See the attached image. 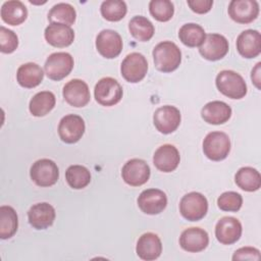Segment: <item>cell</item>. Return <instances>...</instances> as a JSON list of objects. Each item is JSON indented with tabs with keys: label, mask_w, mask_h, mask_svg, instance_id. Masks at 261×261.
<instances>
[{
	"label": "cell",
	"mask_w": 261,
	"mask_h": 261,
	"mask_svg": "<svg viewBox=\"0 0 261 261\" xmlns=\"http://www.w3.org/2000/svg\"><path fill=\"white\" fill-rule=\"evenodd\" d=\"M18 227V217L11 206L0 207V238L10 239L14 236Z\"/></svg>",
	"instance_id": "f1b7e54d"
},
{
	"label": "cell",
	"mask_w": 261,
	"mask_h": 261,
	"mask_svg": "<svg viewBox=\"0 0 261 261\" xmlns=\"http://www.w3.org/2000/svg\"><path fill=\"white\" fill-rule=\"evenodd\" d=\"M85 128V121L80 115L67 114L59 121L58 135L62 142L73 144L82 139Z\"/></svg>",
	"instance_id": "30bf717a"
},
{
	"label": "cell",
	"mask_w": 261,
	"mask_h": 261,
	"mask_svg": "<svg viewBox=\"0 0 261 261\" xmlns=\"http://www.w3.org/2000/svg\"><path fill=\"white\" fill-rule=\"evenodd\" d=\"M55 209L47 202L33 205L28 211L29 223L36 229H45L51 226L55 220Z\"/></svg>",
	"instance_id": "ac0fdd59"
},
{
	"label": "cell",
	"mask_w": 261,
	"mask_h": 261,
	"mask_svg": "<svg viewBox=\"0 0 261 261\" xmlns=\"http://www.w3.org/2000/svg\"><path fill=\"white\" fill-rule=\"evenodd\" d=\"M44 36L50 45L58 48L67 47L74 40V32L69 25L55 22L50 23L45 29Z\"/></svg>",
	"instance_id": "603a6c76"
},
{
	"label": "cell",
	"mask_w": 261,
	"mask_h": 261,
	"mask_svg": "<svg viewBox=\"0 0 261 261\" xmlns=\"http://www.w3.org/2000/svg\"><path fill=\"white\" fill-rule=\"evenodd\" d=\"M102 16L109 21L121 20L127 11L124 1L121 0H106L103 1L100 7Z\"/></svg>",
	"instance_id": "836d02e7"
},
{
	"label": "cell",
	"mask_w": 261,
	"mask_h": 261,
	"mask_svg": "<svg viewBox=\"0 0 261 261\" xmlns=\"http://www.w3.org/2000/svg\"><path fill=\"white\" fill-rule=\"evenodd\" d=\"M151 15L158 21H168L174 13L173 3L169 0H152L149 3Z\"/></svg>",
	"instance_id": "e575fe53"
},
{
	"label": "cell",
	"mask_w": 261,
	"mask_h": 261,
	"mask_svg": "<svg viewBox=\"0 0 261 261\" xmlns=\"http://www.w3.org/2000/svg\"><path fill=\"white\" fill-rule=\"evenodd\" d=\"M30 175L33 181L39 187H51L59 178V169L57 164L48 158L37 160L31 167Z\"/></svg>",
	"instance_id": "5b68a950"
},
{
	"label": "cell",
	"mask_w": 261,
	"mask_h": 261,
	"mask_svg": "<svg viewBox=\"0 0 261 261\" xmlns=\"http://www.w3.org/2000/svg\"><path fill=\"white\" fill-rule=\"evenodd\" d=\"M1 18L10 25H18L28 17V9L24 4L18 0L6 1L1 6Z\"/></svg>",
	"instance_id": "484cf974"
},
{
	"label": "cell",
	"mask_w": 261,
	"mask_h": 261,
	"mask_svg": "<svg viewBox=\"0 0 261 261\" xmlns=\"http://www.w3.org/2000/svg\"><path fill=\"white\" fill-rule=\"evenodd\" d=\"M180 161L179 152L173 145L165 144L160 146L153 155L155 167L162 172H171L178 166Z\"/></svg>",
	"instance_id": "d6986e66"
},
{
	"label": "cell",
	"mask_w": 261,
	"mask_h": 261,
	"mask_svg": "<svg viewBox=\"0 0 261 261\" xmlns=\"http://www.w3.org/2000/svg\"><path fill=\"white\" fill-rule=\"evenodd\" d=\"M209 244V236L206 230L200 227L185 229L179 237L181 249L191 253H198L206 249Z\"/></svg>",
	"instance_id": "ffe728a7"
},
{
	"label": "cell",
	"mask_w": 261,
	"mask_h": 261,
	"mask_svg": "<svg viewBox=\"0 0 261 261\" xmlns=\"http://www.w3.org/2000/svg\"><path fill=\"white\" fill-rule=\"evenodd\" d=\"M97 51L105 58L117 57L122 50V39L113 30H102L96 38Z\"/></svg>",
	"instance_id": "7c38bea8"
},
{
	"label": "cell",
	"mask_w": 261,
	"mask_h": 261,
	"mask_svg": "<svg viewBox=\"0 0 261 261\" xmlns=\"http://www.w3.org/2000/svg\"><path fill=\"white\" fill-rule=\"evenodd\" d=\"M181 116L179 110L171 105L157 108L153 115V122L158 132L162 134L173 133L180 124Z\"/></svg>",
	"instance_id": "9c48e42d"
},
{
	"label": "cell",
	"mask_w": 261,
	"mask_h": 261,
	"mask_svg": "<svg viewBox=\"0 0 261 261\" xmlns=\"http://www.w3.org/2000/svg\"><path fill=\"white\" fill-rule=\"evenodd\" d=\"M155 67L162 72L175 70L181 62V52L177 45L171 41H163L153 49Z\"/></svg>",
	"instance_id": "6da1fadb"
},
{
	"label": "cell",
	"mask_w": 261,
	"mask_h": 261,
	"mask_svg": "<svg viewBox=\"0 0 261 261\" xmlns=\"http://www.w3.org/2000/svg\"><path fill=\"white\" fill-rule=\"evenodd\" d=\"M137 255L145 261L157 259L162 252V244L159 237L153 232H146L142 234L136 247Z\"/></svg>",
	"instance_id": "7402d4cb"
},
{
	"label": "cell",
	"mask_w": 261,
	"mask_h": 261,
	"mask_svg": "<svg viewBox=\"0 0 261 261\" xmlns=\"http://www.w3.org/2000/svg\"><path fill=\"white\" fill-rule=\"evenodd\" d=\"M228 15L238 23H250L259 14V4L255 0H231L228 5Z\"/></svg>",
	"instance_id": "9a60e30c"
},
{
	"label": "cell",
	"mask_w": 261,
	"mask_h": 261,
	"mask_svg": "<svg viewBox=\"0 0 261 261\" xmlns=\"http://www.w3.org/2000/svg\"><path fill=\"white\" fill-rule=\"evenodd\" d=\"M260 65H261V63L258 62L256 64V66H255V68L252 70V74H251V79H252L253 83L255 84V86L258 89H260V86H259V82H260V77H259L260 76V74H259V72H260Z\"/></svg>",
	"instance_id": "ab89813d"
},
{
	"label": "cell",
	"mask_w": 261,
	"mask_h": 261,
	"mask_svg": "<svg viewBox=\"0 0 261 261\" xmlns=\"http://www.w3.org/2000/svg\"><path fill=\"white\" fill-rule=\"evenodd\" d=\"M148 71V62L145 56L139 52H133L122 60L120 72L128 83L141 82Z\"/></svg>",
	"instance_id": "ba28073f"
},
{
	"label": "cell",
	"mask_w": 261,
	"mask_h": 261,
	"mask_svg": "<svg viewBox=\"0 0 261 261\" xmlns=\"http://www.w3.org/2000/svg\"><path fill=\"white\" fill-rule=\"evenodd\" d=\"M64 100L73 107H84L91 99L89 87L86 82L73 79L65 84L62 90Z\"/></svg>",
	"instance_id": "2e32d148"
},
{
	"label": "cell",
	"mask_w": 261,
	"mask_h": 261,
	"mask_svg": "<svg viewBox=\"0 0 261 261\" xmlns=\"http://www.w3.org/2000/svg\"><path fill=\"white\" fill-rule=\"evenodd\" d=\"M230 151L229 137L223 132H211L203 141V152L207 158L220 161L227 157Z\"/></svg>",
	"instance_id": "277c9868"
},
{
	"label": "cell",
	"mask_w": 261,
	"mask_h": 261,
	"mask_svg": "<svg viewBox=\"0 0 261 261\" xmlns=\"http://www.w3.org/2000/svg\"><path fill=\"white\" fill-rule=\"evenodd\" d=\"M44 77L43 69L34 62H28L20 65L16 72L17 83L27 89H32L41 84Z\"/></svg>",
	"instance_id": "d4e9b609"
},
{
	"label": "cell",
	"mask_w": 261,
	"mask_h": 261,
	"mask_svg": "<svg viewBox=\"0 0 261 261\" xmlns=\"http://www.w3.org/2000/svg\"><path fill=\"white\" fill-rule=\"evenodd\" d=\"M76 12L72 5L68 3H57L55 4L48 13V20L53 23H62L71 25L75 21Z\"/></svg>",
	"instance_id": "1f68e13d"
},
{
	"label": "cell",
	"mask_w": 261,
	"mask_h": 261,
	"mask_svg": "<svg viewBox=\"0 0 261 261\" xmlns=\"http://www.w3.org/2000/svg\"><path fill=\"white\" fill-rule=\"evenodd\" d=\"M187 3L194 12L199 14L207 13L213 5L212 0H188Z\"/></svg>",
	"instance_id": "f35d334b"
},
{
	"label": "cell",
	"mask_w": 261,
	"mask_h": 261,
	"mask_svg": "<svg viewBox=\"0 0 261 261\" xmlns=\"http://www.w3.org/2000/svg\"><path fill=\"white\" fill-rule=\"evenodd\" d=\"M242 230V224L239 219L231 216H224L215 225V237L220 244L231 245L240 240Z\"/></svg>",
	"instance_id": "e0dca14e"
},
{
	"label": "cell",
	"mask_w": 261,
	"mask_h": 261,
	"mask_svg": "<svg viewBox=\"0 0 261 261\" xmlns=\"http://www.w3.org/2000/svg\"><path fill=\"white\" fill-rule=\"evenodd\" d=\"M167 205V197L165 193L158 189L144 190L138 198V206L142 212L155 215L161 213Z\"/></svg>",
	"instance_id": "5bb4252c"
},
{
	"label": "cell",
	"mask_w": 261,
	"mask_h": 261,
	"mask_svg": "<svg viewBox=\"0 0 261 261\" xmlns=\"http://www.w3.org/2000/svg\"><path fill=\"white\" fill-rule=\"evenodd\" d=\"M243 204L242 196L237 192L222 193L217 199V205L220 210L228 212H237L241 209Z\"/></svg>",
	"instance_id": "d590c367"
},
{
	"label": "cell",
	"mask_w": 261,
	"mask_h": 261,
	"mask_svg": "<svg viewBox=\"0 0 261 261\" xmlns=\"http://www.w3.org/2000/svg\"><path fill=\"white\" fill-rule=\"evenodd\" d=\"M228 47V41L224 36L220 34H208L199 47V52L205 59L216 61L227 54Z\"/></svg>",
	"instance_id": "4fadbf2b"
},
{
	"label": "cell",
	"mask_w": 261,
	"mask_h": 261,
	"mask_svg": "<svg viewBox=\"0 0 261 261\" xmlns=\"http://www.w3.org/2000/svg\"><path fill=\"white\" fill-rule=\"evenodd\" d=\"M122 88L113 77L101 79L95 86L94 95L96 101L103 106H113L122 98Z\"/></svg>",
	"instance_id": "52a82bcc"
},
{
	"label": "cell",
	"mask_w": 261,
	"mask_h": 261,
	"mask_svg": "<svg viewBox=\"0 0 261 261\" xmlns=\"http://www.w3.org/2000/svg\"><path fill=\"white\" fill-rule=\"evenodd\" d=\"M18 46V38L16 34L6 29L5 27H0V50L2 53H12Z\"/></svg>",
	"instance_id": "8d00e7d4"
},
{
	"label": "cell",
	"mask_w": 261,
	"mask_h": 261,
	"mask_svg": "<svg viewBox=\"0 0 261 261\" xmlns=\"http://www.w3.org/2000/svg\"><path fill=\"white\" fill-rule=\"evenodd\" d=\"M208 211V201L201 193L191 192L179 202V212L189 221L201 220Z\"/></svg>",
	"instance_id": "3957f363"
},
{
	"label": "cell",
	"mask_w": 261,
	"mask_h": 261,
	"mask_svg": "<svg viewBox=\"0 0 261 261\" xmlns=\"http://www.w3.org/2000/svg\"><path fill=\"white\" fill-rule=\"evenodd\" d=\"M65 179L70 188L81 190L90 184L91 173L83 165H70L65 171Z\"/></svg>",
	"instance_id": "d6a6232c"
},
{
	"label": "cell",
	"mask_w": 261,
	"mask_h": 261,
	"mask_svg": "<svg viewBox=\"0 0 261 261\" xmlns=\"http://www.w3.org/2000/svg\"><path fill=\"white\" fill-rule=\"evenodd\" d=\"M237 50L245 58H255L261 52V36L256 30H246L237 39Z\"/></svg>",
	"instance_id": "44dd1931"
},
{
	"label": "cell",
	"mask_w": 261,
	"mask_h": 261,
	"mask_svg": "<svg viewBox=\"0 0 261 261\" xmlns=\"http://www.w3.org/2000/svg\"><path fill=\"white\" fill-rule=\"evenodd\" d=\"M73 63L72 56L67 52L52 53L45 61V73L50 80L60 81L70 73Z\"/></svg>",
	"instance_id": "8992f818"
},
{
	"label": "cell",
	"mask_w": 261,
	"mask_h": 261,
	"mask_svg": "<svg viewBox=\"0 0 261 261\" xmlns=\"http://www.w3.org/2000/svg\"><path fill=\"white\" fill-rule=\"evenodd\" d=\"M259 259H260V251L253 247L240 248L232 255V260H259Z\"/></svg>",
	"instance_id": "74e56055"
},
{
	"label": "cell",
	"mask_w": 261,
	"mask_h": 261,
	"mask_svg": "<svg viewBox=\"0 0 261 261\" xmlns=\"http://www.w3.org/2000/svg\"><path fill=\"white\" fill-rule=\"evenodd\" d=\"M202 118L210 124H222L231 116V108L225 102L211 101L201 110Z\"/></svg>",
	"instance_id": "cb8c5ba5"
},
{
	"label": "cell",
	"mask_w": 261,
	"mask_h": 261,
	"mask_svg": "<svg viewBox=\"0 0 261 261\" xmlns=\"http://www.w3.org/2000/svg\"><path fill=\"white\" fill-rule=\"evenodd\" d=\"M128 30L130 35L138 41H149L155 32L153 23L145 16H134L128 22Z\"/></svg>",
	"instance_id": "4dcf8cb0"
},
{
	"label": "cell",
	"mask_w": 261,
	"mask_h": 261,
	"mask_svg": "<svg viewBox=\"0 0 261 261\" xmlns=\"http://www.w3.org/2000/svg\"><path fill=\"white\" fill-rule=\"evenodd\" d=\"M55 95L50 91H42L33 96L30 101V112L36 116L41 117L48 114L55 106Z\"/></svg>",
	"instance_id": "4316f807"
},
{
	"label": "cell",
	"mask_w": 261,
	"mask_h": 261,
	"mask_svg": "<svg viewBox=\"0 0 261 261\" xmlns=\"http://www.w3.org/2000/svg\"><path fill=\"white\" fill-rule=\"evenodd\" d=\"M218 91L230 99H242L247 94V85L241 74L233 70H221L215 79Z\"/></svg>",
	"instance_id": "7a4b0ae2"
},
{
	"label": "cell",
	"mask_w": 261,
	"mask_h": 261,
	"mask_svg": "<svg viewBox=\"0 0 261 261\" xmlns=\"http://www.w3.org/2000/svg\"><path fill=\"white\" fill-rule=\"evenodd\" d=\"M206 37L204 29L197 23H186L178 31V38L181 43L188 47L201 46Z\"/></svg>",
	"instance_id": "f546056e"
},
{
	"label": "cell",
	"mask_w": 261,
	"mask_h": 261,
	"mask_svg": "<svg viewBox=\"0 0 261 261\" xmlns=\"http://www.w3.org/2000/svg\"><path fill=\"white\" fill-rule=\"evenodd\" d=\"M150 167L146 161L134 158L128 160L121 169V176L125 184L132 187H140L146 184L150 177Z\"/></svg>",
	"instance_id": "8fae6325"
},
{
	"label": "cell",
	"mask_w": 261,
	"mask_h": 261,
	"mask_svg": "<svg viewBox=\"0 0 261 261\" xmlns=\"http://www.w3.org/2000/svg\"><path fill=\"white\" fill-rule=\"evenodd\" d=\"M234 181L240 189L246 192H255L261 187V175L257 169L245 166L237 171Z\"/></svg>",
	"instance_id": "83f0119b"
}]
</instances>
